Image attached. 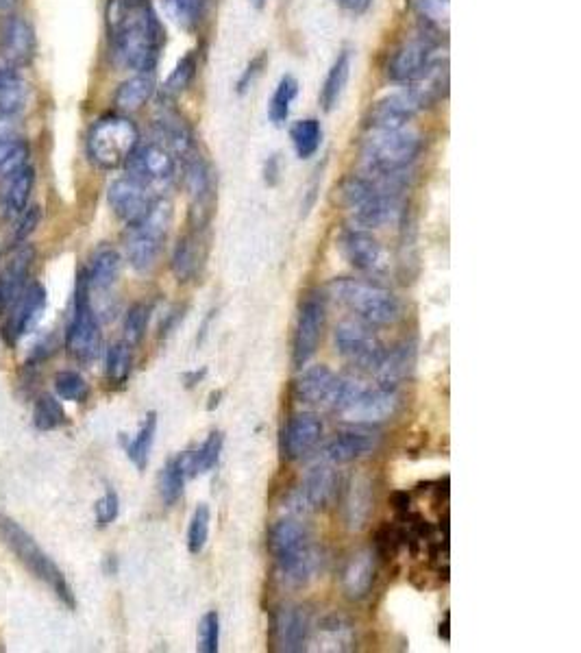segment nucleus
I'll return each instance as SVG.
<instances>
[{"mask_svg": "<svg viewBox=\"0 0 581 653\" xmlns=\"http://www.w3.org/2000/svg\"><path fill=\"white\" fill-rule=\"evenodd\" d=\"M111 40L131 70L153 72L164 46V27L148 0H114L109 9Z\"/></svg>", "mask_w": 581, "mask_h": 653, "instance_id": "f257e3e1", "label": "nucleus"}, {"mask_svg": "<svg viewBox=\"0 0 581 653\" xmlns=\"http://www.w3.org/2000/svg\"><path fill=\"white\" fill-rule=\"evenodd\" d=\"M270 551L277 560L279 573L290 586H303L320 569V553L312 545L305 525L283 519L270 529Z\"/></svg>", "mask_w": 581, "mask_h": 653, "instance_id": "f03ea898", "label": "nucleus"}, {"mask_svg": "<svg viewBox=\"0 0 581 653\" xmlns=\"http://www.w3.org/2000/svg\"><path fill=\"white\" fill-rule=\"evenodd\" d=\"M0 540L5 542V547L14 553L18 562L24 564V569L51 588L61 599V603H66L70 610H74L77 601H74V593L66 575L61 573L53 558H48V553L37 545L35 538L27 532V529H24L20 523H16L14 519H9V516L0 514Z\"/></svg>", "mask_w": 581, "mask_h": 653, "instance_id": "7ed1b4c3", "label": "nucleus"}, {"mask_svg": "<svg viewBox=\"0 0 581 653\" xmlns=\"http://www.w3.org/2000/svg\"><path fill=\"white\" fill-rule=\"evenodd\" d=\"M329 290L346 310H351L370 327L394 325L401 318L399 299L390 290L375 286V283L360 279H336Z\"/></svg>", "mask_w": 581, "mask_h": 653, "instance_id": "20e7f679", "label": "nucleus"}, {"mask_svg": "<svg viewBox=\"0 0 581 653\" xmlns=\"http://www.w3.org/2000/svg\"><path fill=\"white\" fill-rule=\"evenodd\" d=\"M140 144V131L127 116H103L88 133V155L103 170H116Z\"/></svg>", "mask_w": 581, "mask_h": 653, "instance_id": "39448f33", "label": "nucleus"}, {"mask_svg": "<svg viewBox=\"0 0 581 653\" xmlns=\"http://www.w3.org/2000/svg\"><path fill=\"white\" fill-rule=\"evenodd\" d=\"M423 149V140L412 129H373L364 144V164L370 175H394L410 166Z\"/></svg>", "mask_w": 581, "mask_h": 653, "instance_id": "423d86ee", "label": "nucleus"}, {"mask_svg": "<svg viewBox=\"0 0 581 653\" xmlns=\"http://www.w3.org/2000/svg\"><path fill=\"white\" fill-rule=\"evenodd\" d=\"M172 220V209L164 201H155L140 223L129 227L127 236V257L129 264L138 270V273H148L157 264L159 255H162L164 242L168 238Z\"/></svg>", "mask_w": 581, "mask_h": 653, "instance_id": "0eeeda50", "label": "nucleus"}, {"mask_svg": "<svg viewBox=\"0 0 581 653\" xmlns=\"http://www.w3.org/2000/svg\"><path fill=\"white\" fill-rule=\"evenodd\" d=\"M90 294V283L83 270L74 288L72 320L66 334V349L79 362H92L101 353V325L96 320Z\"/></svg>", "mask_w": 581, "mask_h": 653, "instance_id": "6e6552de", "label": "nucleus"}, {"mask_svg": "<svg viewBox=\"0 0 581 653\" xmlns=\"http://www.w3.org/2000/svg\"><path fill=\"white\" fill-rule=\"evenodd\" d=\"M362 388L364 386L360 381L338 377L336 373H331L327 366L307 368V371L296 379L294 386L296 397L301 401L320 405V408L333 412H342Z\"/></svg>", "mask_w": 581, "mask_h": 653, "instance_id": "1a4fd4ad", "label": "nucleus"}, {"mask_svg": "<svg viewBox=\"0 0 581 653\" xmlns=\"http://www.w3.org/2000/svg\"><path fill=\"white\" fill-rule=\"evenodd\" d=\"M336 349L346 362L362 368V371H377L386 349L375 336V331L364 320H344L336 327Z\"/></svg>", "mask_w": 581, "mask_h": 653, "instance_id": "9d476101", "label": "nucleus"}, {"mask_svg": "<svg viewBox=\"0 0 581 653\" xmlns=\"http://www.w3.org/2000/svg\"><path fill=\"white\" fill-rule=\"evenodd\" d=\"M127 175L133 177L135 181L144 183L148 188L155 186H164L172 177H175V157L166 149L164 144L159 142H148V144H138L131 157L127 159Z\"/></svg>", "mask_w": 581, "mask_h": 653, "instance_id": "9b49d317", "label": "nucleus"}, {"mask_svg": "<svg viewBox=\"0 0 581 653\" xmlns=\"http://www.w3.org/2000/svg\"><path fill=\"white\" fill-rule=\"evenodd\" d=\"M327 307L325 299L318 294H309L301 303L299 320L294 331V366L303 368L318 351L320 338H323Z\"/></svg>", "mask_w": 581, "mask_h": 653, "instance_id": "f8f14e48", "label": "nucleus"}, {"mask_svg": "<svg viewBox=\"0 0 581 653\" xmlns=\"http://www.w3.org/2000/svg\"><path fill=\"white\" fill-rule=\"evenodd\" d=\"M399 408V394L394 388H362L353 401L340 412L353 425H379L394 416Z\"/></svg>", "mask_w": 581, "mask_h": 653, "instance_id": "ddd939ff", "label": "nucleus"}, {"mask_svg": "<svg viewBox=\"0 0 581 653\" xmlns=\"http://www.w3.org/2000/svg\"><path fill=\"white\" fill-rule=\"evenodd\" d=\"M107 199H109L111 209H114V214L129 227L140 223V220L148 212H151V207L157 201L151 188L144 186V183H140V181H135L129 175L111 183Z\"/></svg>", "mask_w": 581, "mask_h": 653, "instance_id": "4468645a", "label": "nucleus"}, {"mask_svg": "<svg viewBox=\"0 0 581 653\" xmlns=\"http://www.w3.org/2000/svg\"><path fill=\"white\" fill-rule=\"evenodd\" d=\"M434 48V40L429 35H414L412 40L401 44L399 51L392 55L388 70L390 77L405 85L418 81L436 61Z\"/></svg>", "mask_w": 581, "mask_h": 653, "instance_id": "2eb2a0df", "label": "nucleus"}, {"mask_svg": "<svg viewBox=\"0 0 581 653\" xmlns=\"http://www.w3.org/2000/svg\"><path fill=\"white\" fill-rule=\"evenodd\" d=\"M33 260L35 249L31 244H16L14 251L7 257L3 273H0V314L11 310L22 297Z\"/></svg>", "mask_w": 581, "mask_h": 653, "instance_id": "dca6fc26", "label": "nucleus"}, {"mask_svg": "<svg viewBox=\"0 0 581 653\" xmlns=\"http://www.w3.org/2000/svg\"><path fill=\"white\" fill-rule=\"evenodd\" d=\"M323 438V421L312 412L294 414L283 429L281 449L288 460H301L312 453Z\"/></svg>", "mask_w": 581, "mask_h": 653, "instance_id": "f3484780", "label": "nucleus"}, {"mask_svg": "<svg viewBox=\"0 0 581 653\" xmlns=\"http://www.w3.org/2000/svg\"><path fill=\"white\" fill-rule=\"evenodd\" d=\"M46 307V290L40 283H33L31 288L22 292V297L14 305V314L9 316L3 334L9 344H16L24 334L37 325Z\"/></svg>", "mask_w": 581, "mask_h": 653, "instance_id": "a211bd4d", "label": "nucleus"}, {"mask_svg": "<svg viewBox=\"0 0 581 653\" xmlns=\"http://www.w3.org/2000/svg\"><path fill=\"white\" fill-rule=\"evenodd\" d=\"M340 249L353 268L364 273H377L383 266V249L377 238L366 229H349L340 240Z\"/></svg>", "mask_w": 581, "mask_h": 653, "instance_id": "6ab92c4d", "label": "nucleus"}, {"mask_svg": "<svg viewBox=\"0 0 581 653\" xmlns=\"http://www.w3.org/2000/svg\"><path fill=\"white\" fill-rule=\"evenodd\" d=\"M3 53L9 61V66L22 68L29 66L35 57V31L31 24L20 18L11 16L3 24Z\"/></svg>", "mask_w": 581, "mask_h": 653, "instance_id": "aec40b11", "label": "nucleus"}, {"mask_svg": "<svg viewBox=\"0 0 581 653\" xmlns=\"http://www.w3.org/2000/svg\"><path fill=\"white\" fill-rule=\"evenodd\" d=\"M420 105L410 90L390 94L373 107L370 112V127L373 129H401L414 118Z\"/></svg>", "mask_w": 581, "mask_h": 653, "instance_id": "412c9836", "label": "nucleus"}, {"mask_svg": "<svg viewBox=\"0 0 581 653\" xmlns=\"http://www.w3.org/2000/svg\"><path fill=\"white\" fill-rule=\"evenodd\" d=\"M338 492V475L329 464H316L309 468V473L303 482L299 503L307 510L327 508Z\"/></svg>", "mask_w": 581, "mask_h": 653, "instance_id": "4be33fe9", "label": "nucleus"}, {"mask_svg": "<svg viewBox=\"0 0 581 653\" xmlns=\"http://www.w3.org/2000/svg\"><path fill=\"white\" fill-rule=\"evenodd\" d=\"M377 447V440L366 434V431H344L338 438L329 442L325 449V460L329 464H349L357 458L373 453Z\"/></svg>", "mask_w": 581, "mask_h": 653, "instance_id": "5701e85b", "label": "nucleus"}, {"mask_svg": "<svg viewBox=\"0 0 581 653\" xmlns=\"http://www.w3.org/2000/svg\"><path fill=\"white\" fill-rule=\"evenodd\" d=\"M29 101V85L14 66H0V114L20 116Z\"/></svg>", "mask_w": 581, "mask_h": 653, "instance_id": "b1692460", "label": "nucleus"}, {"mask_svg": "<svg viewBox=\"0 0 581 653\" xmlns=\"http://www.w3.org/2000/svg\"><path fill=\"white\" fill-rule=\"evenodd\" d=\"M275 634L283 651H303L309 636V616L301 608L281 610L275 623Z\"/></svg>", "mask_w": 581, "mask_h": 653, "instance_id": "393cba45", "label": "nucleus"}, {"mask_svg": "<svg viewBox=\"0 0 581 653\" xmlns=\"http://www.w3.org/2000/svg\"><path fill=\"white\" fill-rule=\"evenodd\" d=\"M375 584V556L370 551H362L351 560L349 569L344 571V593L353 601L368 597Z\"/></svg>", "mask_w": 581, "mask_h": 653, "instance_id": "a878e982", "label": "nucleus"}, {"mask_svg": "<svg viewBox=\"0 0 581 653\" xmlns=\"http://www.w3.org/2000/svg\"><path fill=\"white\" fill-rule=\"evenodd\" d=\"M120 268H122V257L116 249H111V246H101V249H96L88 270H85L90 290H109L116 283Z\"/></svg>", "mask_w": 581, "mask_h": 653, "instance_id": "bb28decb", "label": "nucleus"}, {"mask_svg": "<svg viewBox=\"0 0 581 653\" xmlns=\"http://www.w3.org/2000/svg\"><path fill=\"white\" fill-rule=\"evenodd\" d=\"M155 92L153 72H140V75L125 81L116 92V105L122 112H135L148 103V98Z\"/></svg>", "mask_w": 581, "mask_h": 653, "instance_id": "cd10ccee", "label": "nucleus"}, {"mask_svg": "<svg viewBox=\"0 0 581 653\" xmlns=\"http://www.w3.org/2000/svg\"><path fill=\"white\" fill-rule=\"evenodd\" d=\"M35 188V168L33 166H24L18 170L14 177L9 179V186L5 192V209L7 216L18 218L24 209H27L31 194Z\"/></svg>", "mask_w": 581, "mask_h": 653, "instance_id": "c85d7f7f", "label": "nucleus"}, {"mask_svg": "<svg viewBox=\"0 0 581 653\" xmlns=\"http://www.w3.org/2000/svg\"><path fill=\"white\" fill-rule=\"evenodd\" d=\"M349 75H351V53L344 51L336 59V64L331 66L323 85V92H320V105H323L325 112H331V109L338 105L340 96L346 88V81H349Z\"/></svg>", "mask_w": 581, "mask_h": 653, "instance_id": "c756f323", "label": "nucleus"}, {"mask_svg": "<svg viewBox=\"0 0 581 653\" xmlns=\"http://www.w3.org/2000/svg\"><path fill=\"white\" fill-rule=\"evenodd\" d=\"M412 362H414V355L410 347H399L397 351H390V353L386 351L379 368L375 371L379 377V386H388V388L397 386L399 381L410 373Z\"/></svg>", "mask_w": 581, "mask_h": 653, "instance_id": "7c9ffc66", "label": "nucleus"}, {"mask_svg": "<svg viewBox=\"0 0 581 653\" xmlns=\"http://www.w3.org/2000/svg\"><path fill=\"white\" fill-rule=\"evenodd\" d=\"M29 142L22 138H11L0 142V179L9 181L18 170L29 166Z\"/></svg>", "mask_w": 581, "mask_h": 653, "instance_id": "2f4dec72", "label": "nucleus"}, {"mask_svg": "<svg viewBox=\"0 0 581 653\" xmlns=\"http://www.w3.org/2000/svg\"><path fill=\"white\" fill-rule=\"evenodd\" d=\"M290 138L296 155L301 159H309L320 149V142H323V127H320V122L316 118L299 120L294 122V127L290 129Z\"/></svg>", "mask_w": 581, "mask_h": 653, "instance_id": "473e14b6", "label": "nucleus"}, {"mask_svg": "<svg viewBox=\"0 0 581 653\" xmlns=\"http://www.w3.org/2000/svg\"><path fill=\"white\" fill-rule=\"evenodd\" d=\"M296 94H299V83H296V79L283 77L277 85L273 98H270V103H268V118L273 120V125H277V127L286 125Z\"/></svg>", "mask_w": 581, "mask_h": 653, "instance_id": "72a5a7b5", "label": "nucleus"}, {"mask_svg": "<svg viewBox=\"0 0 581 653\" xmlns=\"http://www.w3.org/2000/svg\"><path fill=\"white\" fill-rule=\"evenodd\" d=\"M155 434H157V414L151 412L146 416V421L142 423L138 436H135L129 445H127V455L129 460L144 471L146 464H148V455H151L153 449V442H155Z\"/></svg>", "mask_w": 581, "mask_h": 653, "instance_id": "f704fd0d", "label": "nucleus"}, {"mask_svg": "<svg viewBox=\"0 0 581 653\" xmlns=\"http://www.w3.org/2000/svg\"><path fill=\"white\" fill-rule=\"evenodd\" d=\"M66 412L61 408V403L53 397V394H42L40 399L35 401L33 410V425L40 431H53L61 425H66Z\"/></svg>", "mask_w": 581, "mask_h": 653, "instance_id": "c9c22d12", "label": "nucleus"}, {"mask_svg": "<svg viewBox=\"0 0 581 653\" xmlns=\"http://www.w3.org/2000/svg\"><path fill=\"white\" fill-rule=\"evenodd\" d=\"M201 255H199V246H196L194 238H183L177 249L175 255H172V273L179 281H190L196 270H199V262Z\"/></svg>", "mask_w": 581, "mask_h": 653, "instance_id": "e433bc0d", "label": "nucleus"}, {"mask_svg": "<svg viewBox=\"0 0 581 653\" xmlns=\"http://www.w3.org/2000/svg\"><path fill=\"white\" fill-rule=\"evenodd\" d=\"M131 344L129 342H116L114 347H109L107 351V360H105V371L107 379L111 384H125L129 373H131V364H133V355H131Z\"/></svg>", "mask_w": 581, "mask_h": 653, "instance_id": "4c0bfd02", "label": "nucleus"}, {"mask_svg": "<svg viewBox=\"0 0 581 653\" xmlns=\"http://www.w3.org/2000/svg\"><path fill=\"white\" fill-rule=\"evenodd\" d=\"M188 482V475H185L179 455L172 458L166 468L162 471V477H159V492H162V499L172 505L177 503L179 497L183 495V486Z\"/></svg>", "mask_w": 581, "mask_h": 653, "instance_id": "58836bf2", "label": "nucleus"}, {"mask_svg": "<svg viewBox=\"0 0 581 653\" xmlns=\"http://www.w3.org/2000/svg\"><path fill=\"white\" fill-rule=\"evenodd\" d=\"M168 16L175 20L181 29H194L203 18V0H164Z\"/></svg>", "mask_w": 581, "mask_h": 653, "instance_id": "ea45409f", "label": "nucleus"}, {"mask_svg": "<svg viewBox=\"0 0 581 653\" xmlns=\"http://www.w3.org/2000/svg\"><path fill=\"white\" fill-rule=\"evenodd\" d=\"M209 523H212V512H209V505L201 503L199 508L194 510L190 529H188V549L192 556H199L203 553L207 538H209Z\"/></svg>", "mask_w": 581, "mask_h": 653, "instance_id": "a19ab883", "label": "nucleus"}, {"mask_svg": "<svg viewBox=\"0 0 581 653\" xmlns=\"http://www.w3.org/2000/svg\"><path fill=\"white\" fill-rule=\"evenodd\" d=\"M55 390L61 399L74 401V403H83L90 394V388H88V384H85V379L74 371H59L55 375Z\"/></svg>", "mask_w": 581, "mask_h": 653, "instance_id": "79ce46f5", "label": "nucleus"}, {"mask_svg": "<svg viewBox=\"0 0 581 653\" xmlns=\"http://www.w3.org/2000/svg\"><path fill=\"white\" fill-rule=\"evenodd\" d=\"M370 508H373V499H370L368 486L353 484L351 501H349V523L353 529H360L364 525V521L368 519Z\"/></svg>", "mask_w": 581, "mask_h": 653, "instance_id": "37998d69", "label": "nucleus"}, {"mask_svg": "<svg viewBox=\"0 0 581 653\" xmlns=\"http://www.w3.org/2000/svg\"><path fill=\"white\" fill-rule=\"evenodd\" d=\"M148 314H151V310L146 305H133L129 310L125 318V342H129L131 347L142 342L148 325Z\"/></svg>", "mask_w": 581, "mask_h": 653, "instance_id": "c03bdc74", "label": "nucleus"}, {"mask_svg": "<svg viewBox=\"0 0 581 653\" xmlns=\"http://www.w3.org/2000/svg\"><path fill=\"white\" fill-rule=\"evenodd\" d=\"M220 451H222V434L220 431H212L209 438L203 442V447L199 451H194L196 466H199V473H209L220 460Z\"/></svg>", "mask_w": 581, "mask_h": 653, "instance_id": "a18cd8bd", "label": "nucleus"}, {"mask_svg": "<svg viewBox=\"0 0 581 653\" xmlns=\"http://www.w3.org/2000/svg\"><path fill=\"white\" fill-rule=\"evenodd\" d=\"M194 68H196V64H194V59H192V57L181 59L179 64H177V68L172 70V75L168 77L166 85H164V94H166V96H177V94H181L185 88H188L190 81H192V77H194Z\"/></svg>", "mask_w": 581, "mask_h": 653, "instance_id": "49530a36", "label": "nucleus"}, {"mask_svg": "<svg viewBox=\"0 0 581 653\" xmlns=\"http://www.w3.org/2000/svg\"><path fill=\"white\" fill-rule=\"evenodd\" d=\"M220 640V621L216 612H207L199 625V651L216 653Z\"/></svg>", "mask_w": 581, "mask_h": 653, "instance_id": "de8ad7c7", "label": "nucleus"}, {"mask_svg": "<svg viewBox=\"0 0 581 653\" xmlns=\"http://www.w3.org/2000/svg\"><path fill=\"white\" fill-rule=\"evenodd\" d=\"M96 523L98 527H107L118 519V512H120V501L118 495L114 490H107L105 497H101L96 501Z\"/></svg>", "mask_w": 581, "mask_h": 653, "instance_id": "09e8293b", "label": "nucleus"}, {"mask_svg": "<svg viewBox=\"0 0 581 653\" xmlns=\"http://www.w3.org/2000/svg\"><path fill=\"white\" fill-rule=\"evenodd\" d=\"M40 207H29V209H24V212L18 216V227L14 231V246L16 244H22L24 240H27L31 233L35 231L37 223H40Z\"/></svg>", "mask_w": 581, "mask_h": 653, "instance_id": "8fccbe9b", "label": "nucleus"}, {"mask_svg": "<svg viewBox=\"0 0 581 653\" xmlns=\"http://www.w3.org/2000/svg\"><path fill=\"white\" fill-rule=\"evenodd\" d=\"M20 122L18 116H3L0 114V142L11 140V138H20Z\"/></svg>", "mask_w": 581, "mask_h": 653, "instance_id": "3c124183", "label": "nucleus"}, {"mask_svg": "<svg viewBox=\"0 0 581 653\" xmlns=\"http://www.w3.org/2000/svg\"><path fill=\"white\" fill-rule=\"evenodd\" d=\"M373 0H338V5L351 14H364V11L370 7Z\"/></svg>", "mask_w": 581, "mask_h": 653, "instance_id": "603ef678", "label": "nucleus"}, {"mask_svg": "<svg viewBox=\"0 0 581 653\" xmlns=\"http://www.w3.org/2000/svg\"><path fill=\"white\" fill-rule=\"evenodd\" d=\"M277 162H279V159H277V155H273V157H270L268 159V164H266V181L268 183H275L277 181Z\"/></svg>", "mask_w": 581, "mask_h": 653, "instance_id": "864d4df0", "label": "nucleus"}, {"mask_svg": "<svg viewBox=\"0 0 581 653\" xmlns=\"http://www.w3.org/2000/svg\"><path fill=\"white\" fill-rule=\"evenodd\" d=\"M440 636H442L444 640H447V643L451 640V634H449V614H447V619H444V623L440 625Z\"/></svg>", "mask_w": 581, "mask_h": 653, "instance_id": "5fc2aeb1", "label": "nucleus"}, {"mask_svg": "<svg viewBox=\"0 0 581 653\" xmlns=\"http://www.w3.org/2000/svg\"><path fill=\"white\" fill-rule=\"evenodd\" d=\"M218 399H220V392H216V394H212V403H209V405H207V408H209V410H214V408H216V405H218Z\"/></svg>", "mask_w": 581, "mask_h": 653, "instance_id": "6e6d98bb", "label": "nucleus"}, {"mask_svg": "<svg viewBox=\"0 0 581 653\" xmlns=\"http://www.w3.org/2000/svg\"><path fill=\"white\" fill-rule=\"evenodd\" d=\"M14 3H16V0H0V11L7 9V7H11Z\"/></svg>", "mask_w": 581, "mask_h": 653, "instance_id": "4d7b16f0", "label": "nucleus"}, {"mask_svg": "<svg viewBox=\"0 0 581 653\" xmlns=\"http://www.w3.org/2000/svg\"><path fill=\"white\" fill-rule=\"evenodd\" d=\"M264 3V0H255V5H262Z\"/></svg>", "mask_w": 581, "mask_h": 653, "instance_id": "13d9d810", "label": "nucleus"}]
</instances>
